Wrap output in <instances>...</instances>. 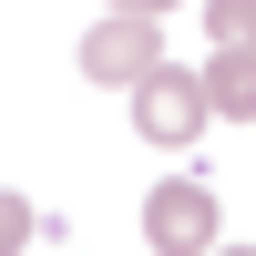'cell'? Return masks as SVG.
<instances>
[{"label": "cell", "instance_id": "5b68a950", "mask_svg": "<svg viewBox=\"0 0 256 256\" xmlns=\"http://www.w3.org/2000/svg\"><path fill=\"white\" fill-rule=\"evenodd\" d=\"M205 31L236 41V52H256V0H205Z\"/></svg>", "mask_w": 256, "mask_h": 256}, {"label": "cell", "instance_id": "6da1fadb", "mask_svg": "<svg viewBox=\"0 0 256 256\" xmlns=\"http://www.w3.org/2000/svg\"><path fill=\"white\" fill-rule=\"evenodd\" d=\"M205 123H216V102H205V72H174V62H154V72L134 82V134H154V144H195Z\"/></svg>", "mask_w": 256, "mask_h": 256}, {"label": "cell", "instance_id": "8992f818", "mask_svg": "<svg viewBox=\"0 0 256 256\" xmlns=\"http://www.w3.org/2000/svg\"><path fill=\"white\" fill-rule=\"evenodd\" d=\"M31 236H41V216H31V205H20V195H0V256H20Z\"/></svg>", "mask_w": 256, "mask_h": 256}, {"label": "cell", "instance_id": "7a4b0ae2", "mask_svg": "<svg viewBox=\"0 0 256 256\" xmlns=\"http://www.w3.org/2000/svg\"><path fill=\"white\" fill-rule=\"evenodd\" d=\"M154 62H164V31H154V10H102L92 31H82V72H92V82H123V92H134Z\"/></svg>", "mask_w": 256, "mask_h": 256}, {"label": "cell", "instance_id": "3957f363", "mask_svg": "<svg viewBox=\"0 0 256 256\" xmlns=\"http://www.w3.org/2000/svg\"><path fill=\"white\" fill-rule=\"evenodd\" d=\"M226 226H216V195H205V184H154V195H144V246H164V256H205L216 246Z\"/></svg>", "mask_w": 256, "mask_h": 256}, {"label": "cell", "instance_id": "52a82bcc", "mask_svg": "<svg viewBox=\"0 0 256 256\" xmlns=\"http://www.w3.org/2000/svg\"><path fill=\"white\" fill-rule=\"evenodd\" d=\"M102 10H154V20H164V10H174V0H102Z\"/></svg>", "mask_w": 256, "mask_h": 256}, {"label": "cell", "instance_id": "277c9868", "mask_svg": "<svg viewBox=\"0 0 256 256\" xmlns=\"http://www.w3.org/2000/svg\"><path fill=\"white\" fill-rule=\"evenodd\" d=\"M205 102H216V113H236V123H256V52L216 41V62H205Z\"/></svg>", "mask_w": 256, "mask_h": 256}]
</instances>
